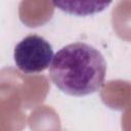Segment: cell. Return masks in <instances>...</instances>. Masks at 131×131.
<instances>
[{
    "label": "cell",
    "mask_w": 131,
    "mask_h": 131,
    "mask_svg": "<svg viewBox=\"0 0 131 131\" xmlns=\"http://www.w3.org/2000/svg\"><path fill=\"white\" fill-rule=\"evenodd\" d=\"M106 61L90 44L75 42L60 48L53 57L49 76L63 93L85 96L96 92L103 84Z\"/></svg>",
    "instance_id": "6da1fadb"
},
{
    "label": "cell",
    "mask_w": 131,
    "mask_h": 131,
    "mask_svg": "<svg viewBox=\"0 0 131 131\" xmlns=\"http://www.w3.org/2000/svg\"><path fill=\"white\" fill-rule=\"evenodd\" d=\"M54 53L50 43L43 37L32 34L19 41L13 51L16 68L25 74H39L50 68Z\"/></svg>",
    "instance_id": "7a4b0ae2"
},
{
    "label": "cell",
    "mask_w": 131,
    "mask_h": 131,
    "mask_svg": "<svg viewBox=\"0 0 131 131\" xmlns=\"http://www.w3.org/2000/svg\"><path fill=\"white\" fill-rule=\"evenodd\" d=\"M52 4L58 9L79 16L90 15L102 11L106 8L111 2L99 1H53Z\"/></svg>",
    "instance_id": "3957f363"
}]
</instances>
